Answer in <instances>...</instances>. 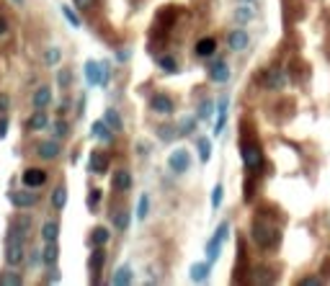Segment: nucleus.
<instances>
[{
  "label": "nucleus",
  "mask_w": 330,
  "mask_h": 286,
  "mask_svg": "<svg viewBox=\"0 0 330 286\" xmlns=\"http://www.w3.org/2000/svg\"><path fill=\"white\" fill-rule=\"evenodd\" d=\"M250 237L256 240V245H258L261 250H268V248H276V245H279L281 232H279L276 227H271L268 222L256 219V222H253V227H250Z\"/></svg>",
  "instance_id": "obj_1"
},
{
  "label": "nucleus",
  "mask_w": 330,
  "mask_h": 286,
  "mask_svg": "<svg viewBox=\"0 0 330 286\" xmlns=\"http://www.w3.org/2000/svg\"><path fill=\"white\" fill-rule=\"evenodd\" d=\"M240 155H243V162L248 170H261L263 168V152L256 142H243L240 144Z\"/></svg>",
  "instance_id": "obj_2"
},
{
  "label": "nucleus",
  "mask_w": 330,
  "mask_h": 286,
  "mask_svg": "<svg viewBox=\"0 0 330 286\" xmlns=\"http://www.w3.org/2000/svg\"><path fill=\"white\" fill-rule=\"evenodd\" d=\"M227 235H230V224L227 222H222L219 227H217V232H214V237L206 243V255H209V263H214L217 258H219V248H222V243L227 240Z\"/></svg>",
  "instance_id": "obj_3"
},
{
  "label": "nucleus",
  "mask_w": 330,
  "mask_h": 286,
  "mask_svg": "<svg viewBox=\"0 0 330 286\" xmlns=\"http://www.w3.org/2000/svg\"><path fill=\"white\" fill-rule=\"evenodd\" d=\"M85 78H88L91 85H103V88H106V83H109V65L106 62H103V65L88 62L85 65Z\"/></svg>",
  "instance_id": "obj_4"
},
{
  "label": "nucleus",
  "mask_w": 330,
  "mask_h": 286,
  "mask_svg": "<svg viewBox=\"0 0 330 286\" xmlns=\"http://www.w3.org/2000/svg\"><path fill=\"white\" fill-rule=\"evenodd\" d=\"M28 232H31V217H28V214H18L16 219L10 222L8 240H26Z\"/></svg>",
  "instance_id": "obj_5"
},
{
  "label": "nucleus",
  "mask_w": 330,
  "mask_h": 286,
  "mask_svg": "<svg viewBox=\"0 0 330 286\" xmlns=\"http://www.w3.org/2000/svg\"><path fill=\"white\" fill-rule=\"evenodd\" d=\"M168 165H170V170L173 173H178V175H181V173H186L188 168H191V155H188V149H173V152H170V157H168Z\"/></svg>",
  "instance_id": "obj_6"
},
{
  "label": "nucleus",
  "mask_w": 330,
  "mask_h": 286,
  "mask_svg": "<svg viewBox=\"0 0 330 286\" xmlns=\"http://www.w3.org/2000/svg\"><path fill=\"white\" fill-rule=\"evenodd\" d=\"M8 199H10V204L16 206V209H31V206L39 201V196H36L34 191H28V186H26L23 191H10Z\"/></svg>",
  "instance_id": "obj_7"
},
{
  "label": "nucleus",
  "mask_w": 330,
  "mask_h": 286,
  "mask_svg": "<svg viewBox=\"0 0 330 286\" xmlns=\"http://www.w3.org/2000/svg\"><path fill=\"white\" fill-rule=\"evenodd\" d=\"M23 258H26L23 240H8V248H5V261H8V266H21Z\"/></svg>",
  "instance_id": "obj_8"
},
{
  "label": "nucleus",
  "mask_w": 330,
  "mask_h": 286,
  "mask_svg": "<svg viewBox=\"0 0 330 286\" xmlns=\"http://www.w3.org/2000/svg\"><path fill=\"white\" fill-rule=\"evenodd\" d=\"M263 85H266V88H271V90L287 88V72H284L281 67H271V70L263 75Z\"/></svg>",
  "instance_id": "obj_9"
},
{
  "label": "nucleus",
  "mask_w": 330,
  "mask_h": 286,
  "mask_svg": "<svg viewBox=\"0 0 330 286\" xmlns=\"http://www.w3.org/2000/svg\"><path fill=\"white\" fill-rule=\"evenodd\" d=\"M21 180H23V186H28V188H39V186L47 183V173H44L41 168H26Z\"/></svg>",
  "instance_id": "obj_10"
},
{
  "label": "nucleus",
  "mask_w": 330,
  "mask_h": 286,
  "mask_svg": "<svg viewBox=\"0 0 330 286\" xmlns=\"http://www.w3.org/2000/svg\"><path fill=\"white\" fill-rule=\"evenodd\" d=\"M227 44H230L232 52H243V49H248L250 39H248V34L243 31V28H235V31L227 34Z\"/></svg>",
  "instance_id": "obj_11"
},
{
  "label": "nucleus",
  "mask_w": 330,
  "mask_h": 286,
  "mask_svg": "<svg viewBox=\"0 0 330 286\" xmlns=\"http://www.w3.org/2000/svg\"><path fill=\"white\" fill-rule=\"evenodd\" d=\"M36 152H39V157H41V160H54V157H59L62 147H59V142H57V140H47V142H41V144L36 147Z\"/></svg>",
  "instance_id": "obj_12"
},
{
  "label": "nucleus",
  "mask_w": 330,
  "mask_h": 286,
  "mask_svg": "<svg viewBox=\"0 0 330 286\" xmlns=\"http://www.w3.org/2000/svg\"><path fill=\"white\" fill-rule=\"evenodd\" d=\"M150 109H153L155 114H173V101L165 93H158V96L150 98Z\"/></svg>",
  "instance_id": "obj_13"
},
{
  "label": "nucleus",
  "mask_w": 330,
  "mask_h": 286,
  "mask_svg": "<svg viewBox=\"0 0 330 286\" xmlns=\"http://www.w3.org/2000/svg\"><path fill=\"white\" fill-rule=\"evenodd\" d=\"M88 168H91V173H96V175H103L109 170V157L96 149V152L91 155V160H88Z\"/></svg>",
  "instance_id": "obj_14"
},
{
  "label": "nucleus",
  "mask_w": 330,
  "mask_h": 286,
  "mask_svg": "<svg viewBox=\"0 0 330 286\" xmlns=\"http://www.w3.org/2000/svg\"><path fill=\"white\" fill-rule=\"evenodd\" d=\"M209 78H212L214 83H227L230 80V65L227 62H214L212 67H209Z\"/></svg>",
  "instance_id": "obj_15"
},
{
  "label": "nucleus",
  "mask_w": 330,
  "mask_h": 286,
  "mask_svg": "<svg viewBox=\"0 0 330 286\" xmlns=\"http://www.w3.org/2000/svg\"><path fill=\"white\" fill-rule=\"evenodd\" d=\"M193 52H196V57H212L217 52V41L212 36H204L196 41V47H193Z\"/></svg>",
  "instance_id": "obj_16"
},
{
  "label": "nucleus",
  "mask_w": 330,
  "mask_h": 286,
  "mask_svg": "<svg viewBox=\"0 0 330 286\" xmlns=\"http://www.w3.org/2000/svg\"><path fill=\"white\" fill-rule=\"evenodd\" d=\"M93 137H98L103 144H111L114 142V129L106 122H96L93 124Z\"/></svg>",
  "instance_id": "obj_17"
},
{
  "label": "nucleus",
  "mask_w": 330,
  "mask_h": 286,
  "mask_svg": "<svg viewBox=\"0 0 330 286\" xmlns=\"http://www.w3.org/2000/svg\"><path fill=\"white\" fill-rule=\"evenodd\" d=\"M49 103H52V90L47 85L36 88V93H34V109H47Z\"/></svg>",
  "instance_id": "obj_18"
},
{
  "label": "nucleus",
  "mask_w": 330,
  "mask_h": 286,
  "mask_svg": "<svg viewBox=\"0 0 330 286\" xmlns=\"http://www.w3.org/2000/svg\"><path fill=\"white\" fill-rule=\"evenodd\" d=\"M132 188V173L129 170H116L114 175V191H129Z\"/></svg>",
  "instance_id": "obj_19"
},
{
  "label": "nucleus",
  "mask_w": 330,
  "mask_h": 286,
  "mask_svg": "<svg viewBox=\"0 0 330 286\" xmlns=\"http://www.w3.org/2000/svg\"><path fill=\"white\" fill-rule=\"evenodd\" d=\"M57 237H59V224L54 219L44 222V227H41V240L44 243H57Z\"/></svg>",
  "instance_id": "obj_20"
},
{
  "label": "nucleus",
  "mask_w": 330,
  "mask_h": 286,
  "mask_svg": "<svg viewBox=\"0 0 330 286\" xmlns=\"http://www.w3.org/2000/svg\"><path fill=\"white\" fill-rule=\"evenodd\" d=\"M47 127H49L47 114H44L41 109H36V114H31V119H28V129H31V132H41V129H47Z\"/></svg>",
  "instance_id": "obj_21"
},
{
  "label": "nucleus",
  "mask_w": 330,
  "mask_h": 286,
  "mask_svg": "<svg viewBox=\"0 0 330 286\" xmlns=\"http://www.w3.org/2000/svg\"><path fill=\"white\" fill-rule=\"evenodd\" d=\"M209 271H212V263H193L191 266V279L196 281V284H201V281H206L209 279Z\"/></svg>",
  "instance_id": "obj_22"
},
{
  "label": "nucleus",
  "mask_w": 330,
  "mask_h": 286,
  "mask_svg": "<svg viewBox=\"0 0 330 286\" xmlns=\"http://www.w3.org/2000/svg\"><path fill=\"white\" fill-rule=\"evenodd\" d=\"M103 263H106V250H103V245H98V248L91 253V261H88V266H91L93 274H98V271L103 268Z\"/></svg>",
  "instance_id": "obj_23"
},
{
  "label": "nucleus",
  "mask_w": 330,
  "mask_h": 286,
  "mask_svg": "<svg viewBox=\"0 0 330 286\" xmlns=\"http://www.w3.org/2000/svg\"><path fill=\"white\" fill-rule=\"evenodd\" d=\"M253 16H256V10H253V5H248V3H240L237 8H235V21L243 26V23H248V21H253Z\"/></svg>",
  "instance_id": "obj_24"
},
{
  "label": "nucleus",
  "mask_w": 330,
  "mask_h": 286,
  "mask_svg": "<svg viewBox=\"0 0 330 286\" xmlns=\"http://www.w3.org/2000/svg\"><path fill=\"white\" fill-rule=\"evenodd\" d=\"M103 122H106L114 132H124V122H122V116H119L116 109H106V114H103Z\"/></svg>",
  "instance_id": "obj_25"
},
{
  "label": "nucleus",
  "mask_w": 330,
  "mask_h": 286,
  "mask_svg": "<svg viewBox=\"0 0 330 286\" xmlns=\"http://www.w3.org/2000/svg\"><path fill=\"white\" fill-rule=\"evenodd\" d=\"M65 204H67V188H65V186H57V188L52 191V206L57 209V212H62Z\"/></svg>",
  "instance_id": "obj_26"
},
{
  "label": "nucleus",
  "mask_w": 330,
  "mask_h": 286,
  "mask_svg": "<svg viewBox=\"0 0 330 286\" xmlns=\"http://www.w3.org/2000/svg\"><path fill=\"white\" fill-rule=\"evenodd\" d=\"M217 127H214V134H222L224 132V119H227V98H219L217 103Z\"/></svg>",
  "instance_id": "obj_27"
},
{
  "label": "nucleus",
  "mask_w": 330,
  "mask_h": 286,
  "mask_svg": "<svg viewBox=\"0 0 330 286\" xmlns=\"http://www.w3.org/2000/svg\"><path fill=\"white\" fill-rule=\"evenodd\" d=\"M57 258H59V248H57V243H47V248L41 250V261L47 263V266H54Z\"/></svg>",
  "instance_id": "obj_28"
},
{
  "label": "nucleus",
  "mask_w": 330,
  "mask_h": 286,
  "mask_svg": "<svg viewBox=\"0 0 330 286\" xmlns=\"http://www.w3.org/2000/svg\"><path fill=\"white\" fill-rule=\"evenodd\" d=\"M109 237H111V232H109L106 227H96V230H93V235H91V245H93V248L106 245V243H109Z\"/></svg>",
  "instance_id": "obj_29"
},
{
  "label": "nucleus",
  "mask_w": 330,
  "mask_h": 286,
  "mask_svg": "<svg viewBox=\"0 0 330 286\" xmlns=\"http://www.w3.org/2000/svg\"><path fill=\"white\" fill-rule=\"evenodd\" d=\"M114 227H116L119 232H127V227H129V212H127V209L116 212V217H114Z\"/></svg>",
  "instance_id": "obj_30"
},
{
  "label": "nucleus",
  "mask_w": 330,
  "mask_h": 286,
  "mask_svg": "<svg viewBox=\"0 0 330 286\" xmlns=\"http://www.w3.org/2000/svg\"><path fill=\"white\" fill-rule=\"evenodd\" d=\"M129 281H132V271H129L127 266H122V268H119L116 274H114V279H111V284H116V286L129 284Z\"/></svg>",
  "instance_id": "obj_31"
},
{
  "label": "nucleus",
  "mask_w": 330,
  "mask_h": 286,
  "mask_svg": "<svg viewBox=\"0 0 330 286\" xmlns=\"http://www.w3.org/2000/svg\"><path fill=\"white\" fill-rule=\"evenodd\" d=\"M209 157H212V142H209L206 137H199V160L206 162Z\"/></svg>",
  "instance_id": "obj_32"
},
{
  "label": "nucleus",
  "mask_w": 330,
  "mask_h": 286,
  "mask_svg": "<svg viewBox=\"0 0 330 286\" xmlns=\"http://www.w3.org/2000/svg\"><path fill=\"white\" fill-rule=\"evenodd\" d=\"M178 134H181V132H178L175 127H160V129H158V137H160L163 142H173Z\"/></svg>",
  "instance_id": "obj_33"
},
{
  "label": "nucleus",
  "mask_w": 330,
  "mask_h": 286,
  "mask_svg": "<svg viewBox=\"0 0 330 286\" xmlns=\"http://www.w3.org/2000/svg\"><path fill=\"white\" fill-rule=\"evenodd\" d=\"M158 65H160V70H165V72H175V70H178V62H175L170 54L160 57V59H158Z\"/></svg>",
  "instance_id": "obj_34"
},
{
  "label": "nucleus",
  "mask_w": 330,
  "mask_h": 286,
  "mask_svg": "<svg viewBox=\"0 0 330 286\" xmlns=\"http://www.w3.org/2000/svg\"><path fill=\"white\" fill-rule=\"evenodd\" d=\"M57 83H59V88H70V83H72V72L67 70V67H62L57 72Z\"/></svg>",
  "instance_id": "obj_35"
},
{
  "label": "nucleus",
  "mask_w": 330,
  "mask_h": 286,
  "mask_svg": "<svg viewBox=\"0 0 330 286\" xmlns=\"http://www.w3.org/2000/svg\"><path fill=\"white\" fill-rule=\"evenodd\" d=\"M59 57H62V54H59V49L57 47H49L47 52H44V62H47V65H57Z\"/></svg>",
  "instance_id": "obj_36"
},
{
  "label": "nucleus",
  "mask_w": 330,
  "mask_h": 286,
  "mask_svg": "<svg viewBox=\"0 0 330 286\" xmlns=\"http://www.w3.org/2000/svg\"><path fill=\"white\" fill-rule=\"evenodd\" d=\"M212 114H214L212 101H201V106H199V114H196V119H209Z\"/></svg>",
  "instance_id": "obj_37"
},
{
  "label": "nucleus",
  "mask_w": 330,
  "mask_h": 286,
  "mask_svg": "<svg viewBox=\"0 0 330 286\" xmlns=\"http://www.w3.org/2000/svg\"><path fill=\"white\" fill-rule=\"evenodd\" d=\"M222 196H224V188L217 183V186L212 188V209H219V206H222Z\"/></svg>",
  "instance_id": "obj_38"
},
{
  "label": "nucleus",
  "mask_w": 330,
  "mask_h": 286,
  "mask_svg": "<svg viewBox=\"0 0 330 286\" xmlns=\"http://www.w3.org/2000/svg\"><path fill=\"white\" fill-rule=\"evenodd\" d=\"M193 127H196V116H183L181 119V129H178V132H181V134H188V132H193Z\"/></svg>",
  "instance_id": "obj_39"
},
{
  "label": "nucleus",
  "mask_w": 330,
  "mask_h": 286,
  "mask_svg": "<svg viewBox=\"0 0 330 286\" xmlns=\"http://www.w3.org/2000/svg\"><path fill=\"white\" fill-rule=\"evenodd\" d=\"M62 16L70 21V26H72V28H78V26H80V18L72 13V8H70V5H62Z\"/></svg>",
  "instance_id": "obj_40"
},
{
  "label": "nucleus",
  "mask_w": 330,
  "mask_h": 286,
  "mask_svg": "<svg viewBox=\"0 0 330 286\" xmlns=\"http://www.w3.org/2000/svg\"><path fill=\"white\" fill-rule=\"evenodd\" d=\"M147 209H150V199H147V193H145V196H140V204H137V219H145L147 217Z\"/></svg>",
  "instance_id": "obj_41"
},
{
  "label": "nucleus",
  "mask_w": 330,
  "mask_h": 286,
  "mask_svg": "<svg viewBox=\"0 0 330 286\" xmlns=\"http://www.w3.org/2000/svg\"><path fill=\"white\" fill-rule=\"evenodd\" d=\"M8 284L18 286V284H21V276H18V274H5V276H0V286H8Z\"/></svg>",
  "instance_id": "obj_42"
},
{
  "label": "nucleus",
  "mask_w": 330,
  "mask_h": 286,
  "mask_svg": "<svg viewBox=\"0 0 330 286\" xmlns=\"http://www.w3.org/2000/svg\"><path fill=\"white\" fill-rule=\"evenodd\" d=\"M101 201V191L98 188H93L91 191V196H88V206H91V209H96V204Z\"/></svg>",
  "instance_id": "obj_43"
},
{
  "label": "nucleus",
  "mask_w": 330,
  "mask_h": 286,
  "mask_svg": "<svg viewBox=\"0 0 330 286\" xmlns=\"http://www.w3.org/2000/svg\"><path fill=\"white\" fill-rule=\"evenodd\" d=\"M67 132H70V129H67L65 122H57V124H54V134H57V137H65Z\"/></svg>",
  "instance_id": "obj_44"
},
{
  "label": "nucleus",
  "mask_w": 330,
  "mask_h": 286,
  "mask_svg": "<svg viewBox=\"0 0 330 286\" xmlns=\"http://www.w3.org/2000/svg\"><path fill=\"white\" fill-rule=\"evenodd\" d=\"M299 284H302V286H318V284H323V279L320 276H310V279H302Z\"/></svg>",
  "instance_id": "obj_45"
},
{
  "label": "nucleus",
  "mask_w": 330,
  "mask_h": 286,
  "mask_svg": "<svg viewBox=\"0 0 330 286\" xmlns=\"http://www.w3.org/2000/svg\"><path fill=\"white\" fill-rule=\"evenodd\" d=\"M75 3H78L80 10H88V8H93V5H96V0H75Z\"/></svg>",
  "instance_id": "obj_46"
},
{
  "label": "nucleus",
  "mask_w": 330,
  "mask_h": 286,
  "mask_svg": "<svg viewBox=\"0 0 330 286\" xmlns=\"http://www.w3.org/2000/svg\"><path fill=\"white\" fill-rule=\"evenodd\" d=\"M8 106H10V98H8L5 93H0V114L8 111Z\"/></svg>",
  "instance_id": "obj_47"
},
{
  "label": "nucleus",
  "mask_w": 330,
  "mask_h": 286,
  "mask_svg": "<svg viewBox=\"0 0 330 286\" xmlns=\"http://www.w3.org/2000/svg\"><path fill=\"white\" fill-rule=\"evenodd\" d=\"M5 134H8V122H5V119H0V140H3Z\"/></svg>",
  "instance_id": "obj_48"
},
{
  "label": "nucleus",
  "mask_w": 330,
  "mask_h": 286,
  "mask_svg": "<svg viewBox=\"0 0 330 286\" xmlns=\"http://www.w3.org/2000/svg\"><path fill=\"white\" fill-rule=\"evenodd\" d=\"M28 261H31V266L39 263V261H41V253H39V250H31V258H28Z\"/></svg>",
  "instance_id": "obj_49"
},
{
  "label": "nucleus",
  "mask_w": 330,
  "mask_h": 286,
  "mask_svg": "<svg viewBox=\"0 0 330 286\" xmlns=\"http://www.w3.org/2000/svg\"><path fill=\"white\" fill-rule=\"evenodd\" d=\"M5 31H8V21H5L3 16H0V36H3Z\"/></svg>",
  "instance_id": "obj_50"
},
{
  "label": "nucleus",
  "mask_w": 330,
  "mask_h": 286,
  "mask_svg": "<svg viewBox=\"0 0 330 286\" xmlns=\"http://www.w3.org/2000/svg\"><path fill=\"white\" fill-rule=\"evenodd\" d=\"M240 3H248V5H258V0H240Z\"/></svg>",
  "instance_id": "obj_51"
},
{
  "label": "nucleus",
  "mask_w": 330,
  "mask_h": 286,
  "mask_svg": "<svg viewBox=\"0 0 330 286\" xmlns=\"http://www.w3.org/2000/svg\"><path fill=\"white\" fill-rule=\"evenodd\" d=\"M16 3H18V5H23V0H16Z\"/></svg>",
  "instance_id": "obj_52"
}]
</instances>
